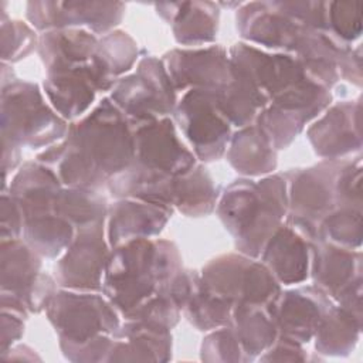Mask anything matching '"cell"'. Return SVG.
I'll return each mask as SVG.
<instances>
[{
    "mask_svg": "<svg viewBox=\"0 0 363 363\" xmlns=\"http://www.w3.org/2000/svg\"><path fill=\"white\" fill-rule=\"evenodd\" d=\"M203 360H221V362H240L248 360L244 353L238 339L235 337L233 329L228 326L218 328L216 332L210 333L201 346Z\"/></svg>",
    "mask_w": 363,
    "mask_h": 363,
    "instance_id": "cell-39",
    "label": "cell"
},
{
    "mask_svg": "<svg viewBox=\"0 0 363 363\" xmlns=\"http://www.w3.org/2000/svg\"><path fill=\"white\" fill-rule=\"evenodd\" d=\"M61 189V180L50 166L41 162H27L14 174L7 193L17 201L27 218L55 211Z\"/></svg>",
    "mask_w": 363,
    "mask_h": 363,
    "instance_id": "cell-22",
    "label": "cell"
},
{
    "mask_svg": "<svg viewBox=\"0 0 363 363\" xmlns=\"http://www.w3.org/2000/svg\"><path fill=\"white\" fill-rule=\"evenodd\" d=\"M217 105L231 125L244 128L251 125L258 113L269 104L262 92L231 64L228 81L214 91Z\"/></svg>",
    "mask_w": 363,
    "mask_h": 363,
    "instance_id": "cell-29",
    "label": "cell"
},
{
    "mask_svg": "<svg viewBox=\"0 0 363 363\" xmlns=\"http://www.w3.org/2000/svg\"><path fill=\"white\" fill-rule=\"evenodd\" d=\"M164 67L176 91H217L231 75L230 57L220 45L173 50L166 55Z\"/></svg>",
    "mask_w": 363,
    "mask_h": 363,
    "instance_id": "cell-15",
    "label": "cell"
},
{
    "mask_svg": "<svg viewBox=\"0 0 363 363\" xmlns=\"http://www.w3.org/2000/svg\"><path fill=\"white\" fill-rule=\"evenodd\" d=\"M362 213L360 208L340 207L329 211L318 227V238L325 242L352 248L360 245Z\"/></svg>",
    "mask_w": 363,
    "mask_h": 363,
    "instance_id": "cell-36",
    "label": "cell"
},
{
    "mask_svg": "<svg viewBox=\"0 0 363 363\" xmlns=\"http://www.w3.org/2000/svg\"><path fill=\"white\" fill-rule=\"evenodd\" d=\"M157 13L172 24L174 38L183 45L213 43L218 27V7L211 1L159 3Z\"/></svg>",
    "mask_w": 363,
    "mask_h": 363,
    "instance_id": "cell-23",
    "label": "cell"
},
{
    "mask_svg": "<svg viewBox=\"0 0 363 363\" xmlns=\"http://www.w3.org/2000/svg\"><path fill=\"white\" fill-rule=\"evenodd\" d=\"M227 147L230 164L241 174L261 176L277 167L275 147L257 123L244 126L234 133Z\"/></svg>",
    "mask_w": 363,
    "mask_h": 363,
    "instance_id": "cell-28",
    "label": "cell"
},
{
    "mask_svg": "<svg viewBox=\"0 0 363 363\" xmlns=\"http://www.w3.org/2000/svg\"><path fill=\"white\" fill-rule=\"evenodd\" d=\"M94 58L116 81V77L133 67L138 60V47L126 33L112 31L99 40Z\"/></svg>",
    "mask_w": 363,
    "mask_h": 363,
    "instance_id": "cell-35",
    "label": "cell"
},
{
    "mask_svg": "<svg viewBox=\"0 0 363 363\" xmlns=\"http://www.w3.org/2000/svg\"><path fill=\"white\" fill-rule=\"evenodd\" d=\"M230 61L268 101L306 77L294 55L268 54L244 43L230 50Z\"/></svg>",
    "mask_w": 363,
    "mask_h": 363,
    "instance_id": "cell-16",
    "label": "cell"
},
{
    "mask_svg": "<svg viewBox=\"0 0 363 363\" xmlns=\"http://www.w3.org/2000/svg\"><path fill=\"white\" fill-rule=\"evenodd\" d=\"M174 118L200 160L213 162L225 153L231 123L220 111L214 91H186L176 104Z\"/></svg>",
    "mask_w": 363,
    "mask_h": 363,
    "instance_id": "cell-8",
    "label": "cell"
},
{
    "mask_svg": "<svg viewBox=\"0 0 363 363\" xmlns=\"http://www.w3.org/2000/svg\"><path fill=\"white\" fill-rule=\"evenodd\" d=\"M182 271L180 254L170 241L133 240L109 254L102 292L116 311L129 318L150 298L170 295Z\"/></svg>",
    "mask_w": 363,
    "mask_h": 363,
    "instance_id": "cell-2",
    "label": "cell"
},
{
    "mask_svg": "<svg viewBox=\"0 0 363 363\" xmlns=\"http://www.w3.org/2000/svg\"><path fill=\"white\" fill-rule=\"evenodd\" d=\"M241 35L258 45L294 51L306 27L295 1H252L241 4L237 13Z\"/></svg>",
    "mask_w": 363,
    "mask_h": 363,
    "instance_id": "cell-10",
    "label": "cell"
},
{
    "mask_svg": "<svg viewBox=\"0 0 363 363\" xmlns=\"http://www.w3.org/2000/svg\"><path fill=\"white\" fill-rule=\"evenodd\" d=\"M27 313L1 306V354L6 353L10 347H13V343L17 342L23 332H24V318Z\"/></svg>",
    "mask_w": 363,
    "mask_h": 363,
    "instance_id": "cell-41",
    "label": "cell"
},
{
    "mask_svg": "<svg viewBox=\"0 0 363 363\" xmlns=\"http://www.w3.org/2000/svg\"><path fill=\"white\" fill-rule=\"evenodd\" d=\"M217 213L237 248L248 257H259L288 214L286 179L274 174L259 182L237 180L223 193Z\"/></svg>",
    "mask_w": 363,
    "mask_h": 363,
    "instance_id": "cell-3",
    "label": "cell"
},
{
    "mask_svg": "<svg viewBox=\"0 0 363 363\" xmlns=\"http://www.w3.org/2000/svg\"><path fill=\"white\" fill-rule=\"evenodd\" d=\"M35 31L20 20H1V60L16 62L38 45Z\"/></svg>",
    "mask_w": 363,
    "mask_h": 363,
    "instance_id": "cell-37",
    "label": "cell"
},
{
    "mask_svg": "<svg viewBox=\"0 0 363 363\" xmlns=\"http://www.w3.org/2000/svg\"><path fill=\"white\" fill-rule=\"evenodd\" d=\"M172 216V208L136 199H121L108 214V242L112 248L139 238L157 235Z\"/></svg>",
    "mask_w": 363,
    "mask_h": 363,
    "instance_id": "cell-19",
    "label": "cell"
},
{
    "mask_svg": "<svg viewBox=\"0 0 363 363\" xmlns=\"http://www.w3.org/2000/svg\"><path fill=\"white\" fill-rule=\"evenodd\" d=\"M228 326L248 359L268 350L278 339L272 305L235 303Z\"/></svg>",
    "mask_w": 363,
    "mask_h": 363,
    "instance_id": "cell-27",
    "label": "cell"
},
{
    "mask_svg": "<svg viewBox=\"0 0 363 363\" xmlns=\"http://www.w3.org/2000/svg\"><path fill=\"white\" fill-rule=\"evenodd\" d=\"M312 275L316 288L337 299L345 291L362 282L360 254L323 241L313 248Z\"/></svg>",
    "mask_w": 363,
    "mask_h": 363,
    "instance_id": "cell-24",
    "label": "cell"
},
{
    "mask_svg": "<svg viewBox=\"0 0 363 363\" xmlns=\"http://www.w3.org/2000/svg\"><path fill=\"white\" fill-rule=\"evenodd\" d=\"M125 4L112 1H28L27 20L43 33L60 28H88L104 34L119 24Z\"/></svg>",
    "mask_w": 363,
    "mask_h": 363,
    "instance_id": "cell-11",
    "label": "cell"
},
{
    "mask_svg": "<svg viewBox=\"0 0 363 363\" xmlns=\"http://www.w3.org/2000/svg\"><path fill=\"white\" fill-rule=\"evenodd\" d=\"M1 145H3L1 167H3V180L6 183L7 173L20 163V146L4 138H1Z\"/></svg>",
    "mask_w": 363,
    "mask_h": 363,
    "instance_id": "cell-42",
    "label": "cell"
},
{
    "mask_svg": "<svg viewBox=\"0 0 363 363\" xmlns=\"http://www.w3.org/2000/svg\"><path fill=\"white\" fill-rule=\"evenodd\" d=\"M234 303L210 289L200 275L193 277L191 288L183 305L189 320L200 330H211L230 325Z\"/></svg>",
    "mask_w": 363,
    "mask_h": 363,
    "instance_id": "cell-31",
    "label": "cell"
},
{
    "mask_svg": "<svg viewBox=\"0 0 363 363\" xmlns=\"http://www.w3.org/2000/svg\"><path fill=\"white\" fill-rule=\"evenodd\" d=\"M111 101L132 125H138L172 113L176 108V89L164 64L155 57H145L135 72L116 79Z\"/></svg>",
    "mask_w": 363,
    "mask_h": 363,
    "instance_id": "cell-6",
    "label": "cell"
},
{
    "mask_svg": "<svg viewBox=\"0 0 363 363\" xmlns=\"http://www.w3.org/2000/svg\"><path fill=\"white\" fill-rule=\"evenodd\" d=\"M326 24L330 34L343 40L359 37L362 28V4L350 1L326 3Z\"/></svg>",
    "mask_w": 363,
    "mask_h": 363,
    "instance_id": "cell-38",
    "label": "cell"
},
{
    "mask_svg": "<svg viewBox=\"0 0 363 363\" xmlns=\"http://www.w3.org/2000/svg\"><path fill=\"white\" fill-rule=\"evenodd\" d=\"M104 224L77 230V234L55 265V281L74 291H102L109 258Z\"/></svg>",
    "mask_w": 363,
    "mask_h": 363,
    "instance_id": "cell-12",
    "label": "cell"
},
{
    "mask_svg": "<svg viewBox=\"0 0 363 363\" xmlns=\"http://www.w3.org/2000/svg\"><path fill=\"white\" fill-rule=\"evenodd\" d=\"M61 118L44 96L37 84L14 81L1 86V138L21 146L41 147L67 135Z\"/></svg>",
    "mask_w": 363,
    "mask_h": 363,
    "instance_id": "cell-4",
    "label": "cell"
},
{
    "mask_svg": "<svg viewBox=\"0 0 363 363\" xmlns=\"http://www.w3.org/2000/svg\"><path fill=\"white\" fill-rule=\"evenodd\" d=\"M0 254L1 292L18 296L26 305L30 294L44 277L41 255L20 238L1 240Z\"/></svg>",
    "mask_w": 363,
    "mask_h": 363,
    "instance_id": "cell-26",
    "label": "cell"
},
{
    "mask_svg": "<svg viewBox=\"0 0 363 363\" xmlns=\"http://www.w3.org/2000/svg\"><path fill=\"white\" fill-rule=\"evenodd\" d=\"M98 43L95 34L85 28L51 30L40 35L38 54L47 72L71 69L89 62Z\"/></svg>",
    "mask_w": 363,
    "mask_h": 363,
    "instance_id": "cell-25",
    "label": "cell"
},
{
    "mask_svg": "<svg viewBox=\"0 0 363 363\" xmlns=\"http://www.w3.org/2000/svg\"><path fill=\"white\" fill-rule=\"evenodd\" d=\"M37 159L54 167L65 186L95 190L133 162V125L109 98H104L68 128L64 140Z\"/></svg>",
    "mask_w": 363,
    "mask_h": 363,
    "instance_id": "cell-1",
    "label": "cell"
},
{
    "mask_svg": "<svg viewBox=\"0 0 363 363\" xmlns=\"http://www.w3.org/2000/svg\"><path fill=\"white\" fill-rule=\"evenodd\" d=\"M55 211L77 230L101 225L108 214L106 201L91 189H61L55 201Z\"/></svg>",
    "mask_w": 363,
    "mask_h": 363,
    "instance_id": "cell-33",
    "label": "cell"
},
{
    "mask_svg": "<svg viewBox=\"0 0 363 363\" xmlns=\"http://www.w3.org/2000/svg\"><path fill=\"white\" fill-rule=\"evenodd\" d=\"M47 316L60 335L61 346L85 343L119 329L115 306L95 291L64 289L47 305Z\"/></svg>",
    "mask_w": 363,
    "mask_h": 363,
    "instance_id": "cell-5",
    "label": "cell"
},
{
    "mask_svg": "<svg viewBox=\"0 0 363 363\" xmlns=\"http://www.w3.org/2000/svg\"><path fill=\"white\" fill-rule=\"evenodd\" d=\"M24 216L17 201L7 193H1V240H16L23 234Z\"/></svg>",
    "mask_w": 363,
    "mask_h": 363,
    "instance_id": "cell-40",
    "label": "cell"
},
{
    "mask_svg": "<svg viewBox=\"0 0 363 363\" xmlns=\"http://www.w3.org/2000/svg\"><path fill=\"white\" fill-rule=\"evenodd\" d=\"M217 191L203 166L196 164L190 172L176 176L173 207L186 216H206L216 207Z\"/></svg>",
    "mask_w": 363,
    "mask_h": 363,
    "instance_id": "cell-32",
    "label": "cell"
},
{
    "mask_svg": "<svg viewBox=\"0 0 363 363\" xmlns=\"http://www.w3.org/2000/svg\"><path fill=\"white\" fill-rule=\"evenodd\" d=\"M75 227L60 216L50 211L24 218V241L41 257H57L65 251L75 237Z\"/></svg>",
    "mask_w": 363,
    "mask_h": 363,
    "instance_id": "cell-30",
    "label": "cell"
},
{
    "mask_svg": "<svg viewBox=\"0 0 363 363\" xmlns=\"http://www.w3.org/2000/svg\"><path fill=\"white\" fill-rule=\"evenodd\" d=\"M115 82L92 58L77 68L48 72L43 86L50 105L61 118L77 119L94 104L98 91L109 89Z\"/></svg>",
    "mask_w": 363,
    "mask_h": 363,
    "instance_id": "cell-13",
    "label": "cell"
},
{
    "mask_svg": "<svg viewBox=\"0 0 363 363\" xmlns=\"http://www.w3.org/2000/svg\"><path fill=\"white\" fill-rule=\"evenodd\" d=\"M203 282L235 303L272 305L281 294L271 271L248 255L228 254L210 261L201 272Z\"/></svg>",
    "mask_w": 363,
    "mask_h": 363,
    "instance_id": "cell-7",
    "label": "cell"
},
{
    "mask_svg": "<svg viewBox=\"0 0 363 363\" xmlns=\"http://www.w3.org/2000/svg\"><path fill=\"white\" fill-rule=\"evenodd\" d=\"M315 152L330 160L360 147L359 105L349 102L332 106L308 129Z\"/></svg>",
    "mask_w": 363,
    "mask_h": 363,
    "instance_id": "cell-20",
    "label": "cell"
},
{
    "mask_svg": "<svg viewBox=\"0 0 363 363\" xmlns=\"http://www.w3.org/2000/svg\"><path fill=\"white\" fill-rule=\"evenodd\" d=\"M172 350L169 328L159 323L128 319L113 333L108 362L112 360H167Z\"/></svg>",
    "mask_w": 363,
    "mask_h": 363,
    "instance_id": "cell-21",
    "label": "cell"
},
{
    "mask_svg": "<svg viewBox=\"0 0 363 363\" xmlns=\"http://www.w3.org/2000/svg\"><path fill=\"white\" fill-rule=\"evenodd\" d=\"M328 295L316 286H302L279 294L272 303L279 337L308 343L330 309Z\"/></svg>",
    "mask_w": 363,
    "mask_h": 363,
    "instance_id": "cell-17",
    "label": "cell"
},
{
    "mask_svg": "<svg viewBox=\"0 0 363 363\" xmlns=\"http://www.w3.org/2000/svg\"><path fill=\"white\" fill-rule=\"evenodd\" d=\"M359 328L360 320L352 316L347 311L340 306H330L315 333L316 349L320 353L342 354L352 349Z\"/></svg>",
    "mask_w": 363,
    "mask_h": 363,
    "instance_id": "cell-34",
    "label": "cell"
},
{
    "mask_svg": "<svg viewBox=\"0 0 363 363\" xmlns=\"http://www.w3.org/2000/svg\"><path fill=\"white\" fill-rule=\"evenodd\" d=\"M135 162L170 176H180L196 166V156L179 139L173 122L162 118L133 125Z\"/></svg>",
    "mask_w": 363,
    "mask_h": 363,
    "instance_id": "cell-14",
    "label": "cell"
},
{
    "mask_svg": "<svg viewBox=\"0 0 363 363\" xmlns=\"http://www.w3.org/2000/svg\"><path fill=\"white\" fill-rule=\"evenodd\" d=\"M305 233L291 223L281 224L261 252L262 264L281 284H299L309 272L311 244Z\"/></svg>",
    "mask_w": 363,
    "mask_h": 363,
    "instance_id": "cell-18",
    "label": "cell"
},
{
    "mask_svg": "<svg viewBox=\"0 0 363 363\" xmlns=\"http://www.w3.org/2000/svg\"><path fill=\"white\" fill-rule=\"evenodd\" d=\"M340 166L320 163L315 167L288 173V217L309 238L318 240L322 218L336 203V176Z\"/></svg>",
    "mask_w": 363,
    "mask_h": 363,
    "instance_id": "cell-9",
    "label": "cell"
}]
</instances>
